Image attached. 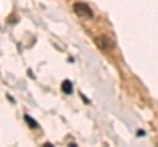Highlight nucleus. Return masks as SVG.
Wrapping results in <instances>:
<instances>
[{
	"instance_id": "obj_2",
	"label": "nucleus",
	"mask_w": 158,
	"mask_h": 147,
	"mask_svg": "<svg viewBox=\"0 0 158 147\" xmlns=\"http://www.w3.org/2000/svg\"><path fill=\"white\" fill-rule=\"evenodd\" d=\"M95 42H96L98 47L102 49V50H110V49L112 47V40H110V38H107V37L96 38Z\"/></svg>"
},
{
	"instance_id": "obj_3",
	"label": "nucleus",
	"mask_w": 158,
	"mask_h": 147,
	"mask_svg": "<svg viewBox=\"0 0 158 147\" xmlns=\"http://www.w3.org/2000/svg\"><path fill=\"white\" fill-rule=\"evenodd\" d=\"M61 88H62V92H63V93H66V95H70L73 92V84H71L70 80H65V81H63Z\"/></svg>"
},
{
	"instance_id": "obj_1",
	"label": "nucleus",
	"mask_w": 158,
	"mask_h": 147,
	"mask_svg": "<svg viewBox=\"0 0 158 147\" xmlns=\"http://www.w3.org/2000/svg\"><path fill=\"white\" fill-rule=\"evenodd\" d=\"M73 9L79 18H87L88 20V18H91L94 16L92 9L88 7L86 3H75L73 6Z\"/></svg>"
},
{
	"instance_id": "obj_4",
	"label": "nucleus",
	"mask_w": 158,
	"mask_h": 147,
	"mask_svg": "<svg viewBox=\"0 0 158 147\" xmlns=\"http://www.w3.org/2000/svg\"><path fill=\"white\" fill-rule=\"evenodd\" d=\"M25 121H27L28 124H29V126L33 127V129H34V127H38V124H37V122L34 121V120L32 118V117H29L28 114H25Z\"/></svg>"
}]
</instances>
